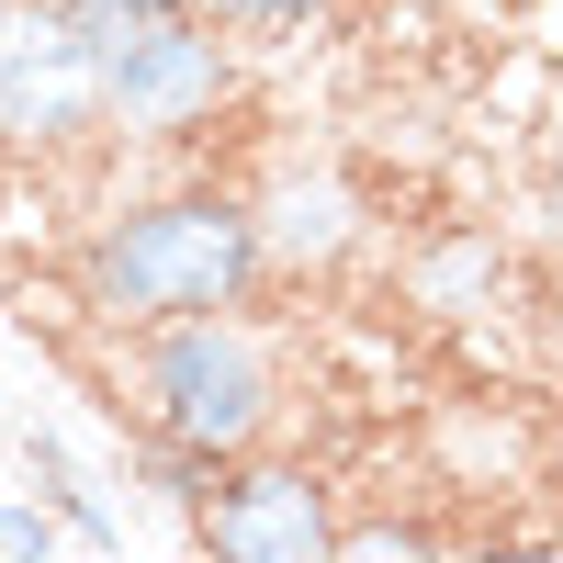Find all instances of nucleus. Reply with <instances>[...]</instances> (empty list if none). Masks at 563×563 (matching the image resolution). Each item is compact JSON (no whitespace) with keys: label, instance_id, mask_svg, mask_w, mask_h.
<instances>
[{"label":"nucleus","instance_id":"obj_1","mask_svg":"<svg viewBox=\"0 0 563 563\" xmlns=\"http://www.w3.org/2000/svg\"><path fill=\"white\" fill-rule=\"evenodd\" d=\"M68 305L102 327H158V316H214V305H271L282 282L260 260V225L249 192L225 180H158V192H124L102 203L68 238Z\"/></svg>","mask_w":563,"mask_h":563},{"label":"nucleus","instance_id":"obj_2","mask_svg":"<svg viewBox=\"0 0 563 563\" xmlns=\"http://www.w3.org/2000/svg\"><path fill=\"white\" fill-rule=\"evenodd\" d=\"M102 384H113L102 406L124 417V429L192 440V451H214V462H238V451L282 440V417H294V361H282V339H271L260 305L113 327Z\"/></svg>","mask_w":563,"mask_h":563},{"label":"nucleus","instance_id":"obj_3","mask_svg":"<svg viewBox=\"0 0 563 563\" xmlns=\"http://www.w3.org/2000/svg\"><path fill=\"white\" fill-rule=\"evenodd\" d=\"M90 57H102V147H147V158L203 147V135L238 113V90H249V45L214 34L192 0L90 34Z\"/></svg>","mask_w":563,"mask_h":563},{"label":"nucleus","instance_id":"obj_4","mask_svg":"<svg viewBox=\"0 0 563 563\" xmlns=\"http://www.w3.org/2000/svg\"><path fill=\"white\" fill-rule=\"evenodd\" d=\"M102 147V57L57 0L0 12V169H68Z\"/></svg>","mask_w":563,"mask_h":563},{"label":"nucleus","instance_id":"obj_5","mask_svg":"<svg viewBox=\"0 0 563 563\" xmlns=\"http://www.w3.org/2000/svg\"><path fill=\"white\" fill-rule=\"evenodd\" d=\"M180 530H192V552H214V563H327L339 552V496H327L316 462L260 440V451H238L214 474V496Z\"/></svg>","mask_w":563,"mask_h":563},{"label":"nucleus","instance_id":"obj_6","mask_svg":"<svg viewBox=\"0 0 563 563\" xmlns=\"http://www.w3.org/2000/svg\"><path fill=\"white\" fill-rule=\"evenodd\" d=\"M249 225H260L271 282H339L372 249V192H361L339 158H282L260 192H249Z\"/></svg>","mask_w":563,"mask_h":563},{"label":"nucleus","instance_id":"obj_7","mask_svg":"<svg viewBox=\"0 0 563 563\" xmlns=\"http://www.w3.org/2000/svg\"><path fill=\"white\" fill-rule=\"evenodd\" d=\"M12 462H23V485L45 496V519H57L68 552H124V507L102 496V474L68 451V429H45V417H12Z\"/></svg>","mask_w":563,"mask_h":563},{"label":"nucleus","instance_id":"obj_8","mask_svg":"<svg viewBox=\"0 0 563 563\" xmlns=\"http://www.w3.org/2000/svg\"><path fill=\"white\" fill-rule=\"evenodd\" d=\"M406 305L417 316H496L507 305V238L496 225H429L406 249Z\"/></svg>","mask_w":563,"mask_h":563},{"label":"nucleus","instance_id":"obj_9","mask_svg":"<svg viewBox=\"0 0 563 563\" xmlns=\"http://www.w3.org/2000/svg\"><path fill=\"white\" fill-rule=\"evenodd\" d=\"M214 474H225L214 451H192V440H158V429H124V485L147 496V507H169V519H192V507L214 496Z\"/></svg>","mask_w":563,"mask_h":563},{"label":"nucleus","instance_id":"obj_10","mask_svg":"<svg viewBox=\"0 0 563 563\" xmlns=\"http://www.w3.org/2000/svg\"><path fill=\"white\" fill-rule=\"evenodd\" d=\"M192 12L214 34H238V45H294V34H327L350 0H192Z\"/></svg>","mask_w":563,"mask_h":563},{"label":"nucleus","instance_id":"obj_11","mask_svg":"<svg viewBox=\"0 0 563 563\" xmlns=\"http://www.w3.org/2000/svg\"><path fill=\"white\" fill-rule=\"evenodd\" d=\"M339 552H350V563H429V552H451V541L417 530V519H361V530L339 519Z\"/></svg>","mask_w":563,"mask_h":563},{"label":"nucleus","instance_id":"obj_12","mask_svg":"<svg viewBox=\"0 0 563 563\" xmlns=\"http://www.w3.org/2000/svg\"><path fill=\"white\" fill-rule=\"evenodd\" d=\"M45 552H68L57 519H45V496H0V563H45Z\"/></svg>","mask_w":563,"mask_h":563},{"label":"nucleus","instance_id":"obj_13","mask_svg":"<svg viewBox=\"0 0 563 563\" xmlns=\"http://www.w3.org/2000/svg\"><path fill=\"white\" fill-rule=\"evenodd\" d=\"M79 34H113V23H147V12H180V0H57Z\"/></svg>","mask_w":563,"mask_h":563},{"label":"nucleus","instance_id":"obj_14","mask_svg":"<svg viewBox=\"0 0 563 563\" xmlns=\"http://www.w3.org/2000/svg\"><path fill=\"white\" fill-rule=\"evenodd\" d=\"M0 12H12V0H0Z\"/></svg>","mask_w":563,"mask_h":563}]
</instances>
